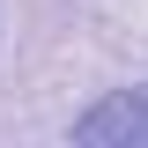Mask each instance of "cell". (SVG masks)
<instances>
[{
	"instance_id": "1",
	"label": "cell",
	"mask_w": 148,
	"mask_h": 148,
	"mask_svg": "<svg viewBox=\"0 0 148 148\" xmlns=\"http://www.w3.org/2000/svg\"><path fill=\"white\" fill-rule=\"evenodd\" d=\"M67 141H82V148H148V82L141 89H111L104 104H89L67 126Z\"/></svg>"
}]
</instances>
